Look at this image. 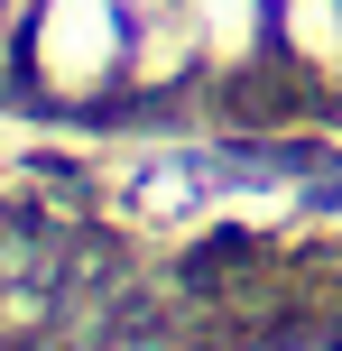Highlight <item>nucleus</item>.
Instances as JSON below:
<instances>
[{
    "label": "nucleus",
    "mask_w": 342,
    "mask_h": 351,
    "mask_svg": "<svg viewBox=\"0 0 342 351\" xmlns=\"http://www.w3.org/2000/svg\"><path fill=\"white\" fill-rule=\"evenodd\" d=\"M19 56L47 102H102L130 74V10L121 0H37Z\"/></svg>",
    "instance_id": "nucleus-1"
},
{
    "label": "nucleus",
    "mask_w": 342,
    "mask_h": 351,
    "mask_svg": "<svg viewBox=\"0 0 342 351\" xmlns=\"http://www.w3.org/2000/svg\"><path fill=\"white\" fill-rule=\"evenodd\" d=\"M185 28H195V56L213 74H241L278 37V0H185Z\"/></svg>",
    "instance_id": "nucleus-2"
},
{
    "label": "nucleus",
    "mask_w": 342,
    "mask_h": 351,
    "mask_svg": "<svg viewBox=\"0 0 342 351\" xmlns=\"http://www.w3.org/2000/svg\"><path fill=\"white\" fill-rule=\"evenodd\" d=\"M278 47L306 74H342V0H278Z\"/></svg>",
    "instance_id": "nucleus-3"
}]
</instances>
